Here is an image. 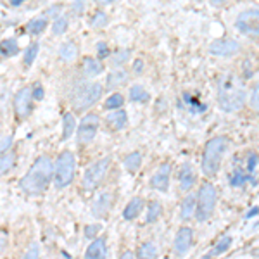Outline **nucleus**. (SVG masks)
Wrapping results in <instances>:
<instances>
[{
  "label": "nucleus",
  "mask_w": 259,
  "mask_h": 259,
  "mask_svg": "<svg viewBox=\"0 0 259 259\" xmlns=\"http://www.w3.org/2000/svg\"><path fill=\"white\" fill-rule=\"evenodd\" d=\"M52 177H54L52 161H50L47 156H40L38 159L31 164L28 173L21 178L19 187L26 192V194L38 195L49 189V183H50V180H52Z\"/></svg>",
  "instance_id": "nucleus-1"
},
{
  "label": "nucleus",
  "mask_w": 259,
  "mask_h": 259,
  "mask_svg": "<svg viewBox=\"0 0 259 259\" xmlns=\"http://www.w3.org/2000/svg\"><path fill=\"white\" fill-rule=\"evenodd\" d=\"M245 102L244 83L233 74H223L218 81V104L223 111L237 112Z\"/></svg>",
  "instance_id": "nucleus-2"
},
{
  "label": "nucleus",
  "mask_w": 259,
  "mask_h": 259,
  "mask_svg": "<svg viewBox=\"0 0 259 259\" xmlns=\"http://www.w3.org/2000/svg\"><path fill=\"white\" fill-rule=\"evenodd\" d=\"M228 149L227 137H214L206 144L202 154V173L206 177H214L220 171L221 161Z\"/></svg>",
  "instance_id": "nucleus-3"
},
{
  "label": "nucleus",
  "mask_w": 259,
  "mask_h": 259,
  "mask_svg": "<svg viewBox=\"0 0 259 259\" xmlns=\"http://www.w3.org/2000/svg\"><path fill=\"white\" fill-rule=\"evenodd\" d=\"M102 97V85L100 83H80L71 95V104L76 112L87 111Z\"/></svg>",
  "instance_id": "nucleus-4"
},
{
  "label": "nucleus",
  "mask_w": 259,
  "mask_h": 259,
  "mask_svg": "<svg viewBox=\"0 0 259 259\" xmlns=\"http://www.w3.org/2000/svg\"><path fill=\"white\" fill-rule=\"evenodd\" d=\"M74 169H76V162H74L73 152L64 150L62 154H59L56 161V168H54V180H56L57 189H64L73 182Z\"/></svg>",
  "instance_id": "nucleus-5"
},
{
  "label": "nucleus",
  "mask_w": 259,
  "mask_h": 259,
  "mask_svg": "<svg viewBox=\"0 0 259 259\" xmlns=\"http://www.w3.org/2000/svg\"><path fill=\"white\" fill-rule=\"evenodd\" d=\"M197 209H195V218L197 221H206L211 218L212 211L216 206V189L211 183H204L197 195Z\"/></svg>",
  "instance_id": "nucleus-6"
},
{
  "label": "nucleus",
  "mask_w": 259,
  "mask_h": 259,
  "mask_svg": "<svg viewBox=\"0 0 259 259\" xmlns=\"http://www.w3.org/2000/svg\"><path fill=\"white\" fill-rule=\"evenodd\" d=\"M109 166H111V157H104V159H99L94 164H90L85 169V175H83V189L94 190L107 175Z\"/></svg>",
  "instance_id": "nucleus-7"
},
{
  "label": "nucleus",
  "mask_w": 259,
  "mask_h": 259,
  "mask_svg": "<svg viewBox=\"0 0 259 259\" xmlns=\"http://www.w3.org/2000/svg\"><path fill=\"white\" fill-rule=\"evenodd\" d=\"M235 28L242 35H247L256 38L259 36V9H249L237 16Z\"/></svg>",
  "instance_id": "nucleus-8"
},
{
  "label": "nucleus",
  "mask_w": 259,
  "mask_h": 259,
  "mask_svg": "<svg viewBox=\"0 0 259 259\" xmlns=\"http://www.w3.org/2000/svg\"><path fill=\"white\" fill-rule=\"evenodd\" d=\"M99 116L97 114H89L81 119L80 123V128H78V133H76V140L80 145H85V144H90L92 140L95 139L97 135V130H99Z\"/></svg>",
  "instance_id": "nucleus-9"
},
{
  "label": "nucleus",
  "mask_w": 259,
  "mask_h": 259,
  "mask_svg": "<svg viewBox=\"0 0 259 259\" xmlns=\"http://www.w3.org/2000/svg\"><path fill=\"white\" fill-rule=\"evenodd\" d=\"M35 99L33 97V89L30 87H24V89H21L18 94H16L14 97V111H16V116H18V119H24L28 118V116L31 114V100Z\"/></svg>",
  "instance_id": "nucleus-10"
},
{
  "label": "nucleus",
  "mask_w": 259,
  "mask_h": 259,
  "mask_svg": "<svg viewBox=\"0 0 259 259\" xmlns=\"http://www.w3.org/2000/svg\"><path fill=\"white\" fill-rule=\"evenodd\" d=\"M240 50V44L232 38H220L209 45V52L218 57H232Z\"/></svg>",
  "instance_id": "nucleus-11"
},
{
  "label": "nucleus",
  "mask_w": 259,
  "mask_h": 259,
  "mask_svg": "<svg viewBox=\"0 0 259 259\" xmlns=\"http://www.w3.org/2000/svg\"><path fill=\"white\" fill-rule=\"evenodd\" d=\"M169 175H171V166L168 162H164V164H161L156 173L152 175V178H150V187H152L154 190L166 192L169 189Z\"/></svg>",
  "instance_id": "nucleus-12"
},
{
  "label": "nucleus",
  "mask_w": 259,
  "mask_h": 259,
  "mask_svg": "<svg viewBox=\"0 0 259 259\" xmlns=\"http://www.w3.org/2000/svg\"><path fill=\"white\" fill-rule=\"evenodd\" d=\"M192 239H194V232L189 227H182L178 230L177 237H175V244L173 247L177 250V254H185L190 249Z\"/></svg>",
  "instance_id": "nucleus-13"
},
{
  "label": "nucleus",
  "mask_w": 259,
  "mask_h": 259,
  "mask_svg": "<svg viewBox=\"0 0 259 259\" xmlns=\"http://www.w3.org/2000/svg\"><path fill=\"white\" fill-rule=\"evenodd\" d=\"M112 206V195L109 192H104V194H100L97 199H95V202L92 204V212H94L95 218H104V216L109 212Z\"/></svg>",
  "instance_id": "nucleus-14"
},
{
  "label": "nucleus",
  "mask_w": 259,
  "mask_h": 259,
  "mask_svg": "<svg viewBox=\"0 0 259 259\" xmlns=\"http://www.w3.org/2000/svg\"><path fill=\"white\" fill-rule=\"evenodd\" d=\"M178 182H180V189L182 190H190L195 183V171L194 166L190 162H183L182 168L178 171Z\"/></svg>",
  "instance_id": "nucleus-15"
},
{
  "label": "nucleus",
  "mask_w": 259,
  "mask_h": 259,
  "mask_svg": "<svg viewBox=\"0 0 259 259\" xmlns=\"http://www.w3.org/2000/svg\"><path fill=\"white\" fill-rule=\"evenodd\" d=\"M142 209H144V199H142V197H133V199L128 202V206L124 207L123 218L126 220V221L135 220L137 216H139L140 212H142Z\"/></svg>",
  "instance_id": "nucleus-16"
},
{
  "label": "nucleus",
  "mask_w": 259,
  "mask_h": 259,
  "mask_svg": "<svg viewBox=\"0 0 259 259\" xmlns=\"http://www.w3.org/2000/svg\"><path fill=\"white\" fill-rule=\"evenodd\" d=\"M85 256L89 259H102L107 256V249H106V240L97 239L90 244V247L87 249Z\"/></svg>",
  "instance_id": "nucleus-17"
},
{
  "label": "nucleus",
  "mask_w": 259,
  "mask_h": 259,
  "mask_svg": "<svg viewBox=\"0 0 259 259\" xmlns=\"http://www.w3.org/2000/svg\"><path fill=\"white\" fill-rule=\"evenodd\" d=\"M106 119H107V124H109L112 130H116V132L123 130L128 124V114L123 109H116V112L109 114Z\"/></svg>",
  "instance_id": "nucleus-18"
},
{
  "label": "nucleus",
  "mask_w": 259,
  "mask_h": 259,
  "mask_svg": "<svg viewBox=\"0 0 259 259\" xmlns=\"http://www.w3.org/2000/svg\"><path fill=\"white\" fill-rule=\"evenodd\" d=\"M76 130V119H74L73 112H66L64 119H62V140H68Z\"/></svg>",
  "instance_id": "nucleus-19"
},
{
  "label": "nucleus",
  "mask_w": 259,
  "mask_h": 259,
  "mask_svg": "<svg viewBox=\"0 0 259 259\" xmlns=\"http://www.w3.org/2000/svg\"><path fill=\"white\" fill-rule=\"evenodd\" d=\"M230 245H232V237L230 235L221 237V239L218 240V244L211 249V252L206 254V259L207 257H216V256H220V254H225L230 249Z\"/></svg>",
  "instance_id": "nucleus-20"
},
{
  "label": "nucleus",
  "mask_w": 259,
  "mask_h": 259,
  "mask_svg": "<svg viewBox=\"0 0 259 259\" xmlns=\"http://www.w3.org/2000/svg\"><path fill=\"white\" fill-rule=\"evenodd\" d=\"M197 209V202H195V195H189L185 200L182 202V209H180V218L187 220Z\"/></svg>",
  "instance_id": "nucleus-21"
},
{
  "label": "nucleus",
  "mask_w": 259,
  "mask_h": 259,
  "mask_svg": "<svg viewBox=\"0 0 259 259\" xmlns=\"http://www.w3.org/2000/svg\"><path fill=\"white\" fill-rule=\"evenodd\" d=\"M128 80V73L123 69H118V71H112V73L107 76V87L109 89H116V87H121L123 83H126Z\"/></svg>",
  "instance_id": "nucleus-22"
},
{
  "label": "nucleus",
  "mask_w": 259,
  "mask_h": 259,
  "mask_svg": "<svg viewBox=\"0 0 259 259\" xmlns=\"http://www.w3.org/2000/svg\"><path fill=\"white\" fill-rule=\"evenodd\" d=\"M104 66L100 64L97 59H92V57H87L85 61H83V73L87 74V76H95V74L102 73Z\"/></svg>",
  "instance_id": "nucleus-23"
},
{
  "label": "nucleus",
  "mask_w": 259,
  "mask_h": 259,
  "mask_svg": "<svg viewBox=\"0 0 259 259\" xmlns=\"http://www.w3.org/2000/svg\"><path fill=\"white\" fill-rule=\"evenodd\" d=\"M142 166V154L140 152H132L124 157V168L130 173H137L139 168Z\"/></svg>",
  "instance_id": "nucleus-24"
},
{
  "label": "nucleus",
  "mask_w": 259,
  "mask_h": 259,
  "mask_svg": "<svg viewBox=\"0 0 259 259\" xmlns=\"http://www.w3.org/2000/svg\"><path fill=\"white\" fill-rule=\"evenodd\" d=\"M150 99V95L147 94V90L144 89L142 85H133L132 90H130V100L132 102H147Z\"/></svg>",
  "instance_id": "nucleus-25"
},
{
  "label": "nucleus",
  "mask_w": 259,
  "mask_h": 259,
  "mask_svg": "<svg viewBox=\"0 0 259 259\" xmlns=\"http://www.w3.org/2000/svg\"><path fill=\"white\" fill-rule=\"evenodd\" d=\"M76 52H78L76 45H74L73 41H66V44L61 45L59 56H61V59H64V61H73L74 57H76Z\"/></svg>",
  "instance_id": "nucleus-26"
},
{
  "label": "nucleus",
  "mask_w": 259,
  "mask_h": 259,
  "mask_svg": "<svg viewBox=\"0 0 259 259\" xmlns=\"http://www.w3.org/2000/svg\"><path fill=\"white\" fill-rule=\"evenodd\" d=\"M162 212V207L159 202H156V200H152V202L149 204L147 207V216H145V223H154V221L159 220Z\"/></svg>",
  "instance_id": "nucleus-27"
},
{
  "label": "nucleus",
  "mask_w": 259,
  "mask_h": 259,
  "mask_svg": "<svg viewBox=\"0 0 259 259\" xmlns=\"http://www.w3.org/2000/svg\"><path fill=\"white\" fill-rule=\"evenodd\" d=\"M49 21L45 18H38V19H31L30 23L26 24V30L31 33V35H38V33H41L47 28Z\"/></svg>",
  "instance_id": "nucleus-28"
},
{
  "label": "nucleus",
  "mask_w": 259,
  "mask_h": 259,
  "mask_svg": "<svg viewBox=\"0 0 259 259\" xmlns=\"http://www.w3.org/2000/svg\"><path fill=\"white\" fill-rule=\"evenodd\" d=\"M250 180L252 182V178H250V175L249 173H244V171H235V173L230 177V185L232 187H244L245 183H247Z\"/></svg>",
  "instance_id": "nucleus-29"
},
{
  "label": "nucleus",
  "mask_w": 259,
  "mask_h": 259,
  "mask_svg": "<svg viewBox=\"0 0 259 259\" xmlns=\"http://www.w3.org/2000/svg\"><path fill=\"white\" fill-rule=\"evenodd\" d=\"M137 256L139 257H147V259H154L157 257V249L152 242H147V244H142L140 249L137 250Z\"/></svg>",
  "instance_id": "nucleus-30"
},
{
  "label": "nucleus",
  "mask_w": 259,
  "mask_h": 259,
  "mask_svg": "<svg viewBox=\"0 0 259 259\" xmlns=\"http://www.w3.org/2000/svg\"><path fill=\"white\" fill-rule=\"evenodd\" d=\"M19 52V47H18V41L14 38H9V40H4L2 41V56L4 57H11V56H16Z\"/></svg>",
  "instance_id": "nucleus-31"
},
{
  "label": "nucleus",
  "mask_w": 259,
  "mask_h": 259,
  "mask_svg": "<svg viewBox=\"0 0 259 259\" xmlns=\"http://www.w3.org/2000/svg\"><path fill=\"white\" fill-rule=\"evenodd\" d=\"M257 164H259V157H257V154L249 152V156H247V173L250 175V178H252V183H256V182H257L256 177H254V173H256Z\"/></svg>",
  "instance_id": "nucleus-32"
},
{
  "label": "nucleus",
  "mask_w": 259,
  "mask_h": 259,
  "mask_svg": "<svg viewBox=\"0 0 259 259\" xmlns=\"http://www.w3.org/2000/svg\"><path fill=\"white\" fill-rule=\"evenodd\" d=\"M12 164H14V154L2 152V159H0V171H2V175H6L12 168Z\"/></svg>",
  "instance_id": "nucleus-33"
},
{
  "label": "nucleus",
  "mask_w": 259,
  "mask_h": 259,
  "mask_svg": "<svg viewBox=\"0 0 259 259\" xmlns=\"http://www.w3.org/2000/svg\"><path fill=\"white\" fill-rule=\"evenodd\" d=\"M123 95L121 94H112L109 99L106 100V104H104V107L106 109H119L121 106H123Z\"/></svg>",
  "instance_id": "nucleus-34"
},
{
  "label": "nucleus",
  "mask_w": 259,
  "mask_h": 259,
  "mask_svg": "<svg viewBox=\"0 0 259 259\" xmlns=\"http://www.w3.org/2000/svg\"><path fill=\"white\" fill-rule=\"evenodd\" d=\"M36 56H38V44H33L26 49V52H24V64L31 66L33 61L36 59Z\"/></svg>",
  "instance_id": "nucleus-35"
},
{
  "label": "nucleus",
  "mask_w": 259,
  "mask_h": 259,
  "mask_svg": "<svg viewBox=\"0 0 259 259\" xmlns=\"http://www.w3.org/2000/svg\"><path fill=\"white\" fill-rule=\"evenodd\" d=\"M66 30H68V19L62 16V18H57L52 23V33L54 35H62Z\"/></svg>",
  "instance_id": "nucleus-36"
},
{
  "label": "nucleus",
  "mask_w": 259,
  "mask_h": 259,
  "mask_svg": "<svg viewBox=\"0 0 259 259\" xmlns=\"http://www.w3.org/2000/svg\"><path fill=\"white\" fill-rule=\"evenodd\" d=\"M250 107L256 112H259V81L254 85L252 92H250Z\"/></svg>",
  "instance_id": "nucleus-37"
},
{
  "label": "nucleus",
  "mask_w": 259,
  "mask_h": 259,
  "mask_svg": "<svg viewBox=\"0 0 259 259\" xmlns=\"http://www.w3.org/2000/svg\"><path fill=\"white\" fill-rule=\"evenodd\" d=\"M107 24V16L104 14L102 11H99L97 14L94 16V19H92V26L94 28H104Z\"/></svg>",
  "instance_id": "nucleus-38"
},
{
  "label": "nucleus",
  "mask_w": 259,
  "mask_h": 259,
  "mask_svg": "<svg viewBox=\"0 0 259 259\" xmlns=\"http://www.w3.org/2000/svg\"><path fill=\"white\" fill-rule=\"evenodd\" d=\"M130 57V52L128 50H118V52L114 54V57H112V62L114 64H123V62H126Z\"/></svg>",
  "instance_id": "nucleus-39"
},
{
  "label": "nucleus",
  "mask_w": 259,
  "mask_h": 259,
  "mask_svg": "<svg viewBox=\"0 0 259 259\" xmlns=\"http://www.w3.org/2000/svg\"><path fill=\"white\" fill-rule=\"evenodd\" d=\"M100 228H102L100 225H89V227L85 228V237L87 239H94V237L100 232Z\"/></svg>",
  "instance_id": "nucleus-40"
},
{
  "label": "nucleus",
  "mask_w": 259,
  "mask_h": 259,
  "mask_svg": "<svg viewBox=\"0 0 259 259\" xmlns=\"http://www.w3.org/2000/svg\"><path fill=\"white\" fill-rule=\"evenodd\" d=\"M97 54H99V57H107V56H111V52H109V47H107L104 41H99L97 44Z\"/></svg>",
  "instance_id": "nucleus-41"
},
{
  "label": "nucleus",
  "mask_w": 259,
  "mask_h": 259,
  "mask_svg": "<svg viewBox=\"0 0 259 259\" xmlns=\"http://www.w3.org/2000/svg\"><path fill=\"white\" fill-rule=\"evenodd\" d=\"M33 97H35V100H44L45 94H44V89H41L40 83H36V85L33 87Z\"/></svg>",
  "instance_id": "nucleus-42"
},
{
  "label": "nucleus",
  "mask_w": 259,
  "mask_h": 259,
  "mask_svg": "<svg viewBox=\"0 0 259 259\" xmlns=\"http://www.w3.org/2000/svg\"><path fill=\"white\" fill-rule=\"evenodd\" d=\"M24 257L26 259H33V257H38V245L36 244H31L30 249L26 250V254H24Z\"/></svg>",
  "instance_id": "nucleus-43"
},
{
  "label": "nucleus",
  "mask_w": 259,
  "mask_h": 259,
  "mask_svg": "<svg viewBox=\"0 0 259 259\" xmlns=\"http://www.w3.org/2000/svg\"><path fill=\"white\" fill-rule=\"evenodd\" d=\"M11 144H12V135H4L2 137V147H0V150H2V152H7V150L11 149Z\"/></svg>",
  "instance_id": "nucleus-44"
},
{
  "label": "nucleus",
  "mask_w": 259,
  "mask_h": 259,
  "mask_svg": "<svg viewBox=\"0 0 259 259\" xmlns=\"http://www.w3.org/2000/svg\"><path fill=\"white\" fill-rule=\"evenodd\" d=\"M227 2H230V0H209V4L212 7H221V6H225Z\"/></svg>",
  "instance_id": "nucleus-45"
},
{
  "label": "nucleus",
  "mask_w": 259,
  "mask_h": 259,
  "mask_svg": "<svg viewBox=\"0 0 259 259\" xmlns=\"http://www.w3.org/2000/svg\"><path fill=\"white\" fill-rule=\"evenodd\" d=\"M142 68H144V62L140 59L135 61V66H133V69H135V73H142Z\"/></svg>",
  "instance_id": "nucleus-46"
},
{
  "label": "nucleus",
  "mask_w": 259,
  "mask_h": 259,
  "mask_svg": "<svg viewBox=\"0 0 259 259\" xmlns=\"http://www.w3.org/2000/svg\"><path fill=\"white\" fill-rule=\"evenodd\" d=\"M6 249V232H2V237H0V252H4Z\"/></svg>",
  "instance_id": "nucleus-47"
},
{
  "label": "nucleus",
  "mask_w": 259,
  "mask_h": 259,
  "mask_svg": "<svg viewBox=\"0 0 259 259\" xmlns=\"http://www.w3.org/2000/svg\"><path fill=\"white\" fill-rule=\"evenodd\" d=\"M259 212V207H252V209H249V212L245 214V218H252V216H256Z\"/></svg>",
  "instance_id": "nucleus-48"
},
{
  "label": "nucleus",
  "mask_w": 259,
  "mask_h": 259,
  "mask_svg": "<svg viewBox=\"0 0 259 259\" xmlns=\"http://www.w3.org/2000/svg\"><path fill=\"white\" fill-rule=\"evenodd\" d=\"M112 2H116V0H97L99 6H109V4H112Z\"/></svg>",
  "instance_id": "nucleus-49"
},
{
  "label": "nucleus",
  "mask_w": 259,
  "mask_h": 259,
  "mask_svg": "<svg viewBox=\"0 0 259 259\" xmlns=\"http://www.w3.org/2000/svg\"><path fill=\"white\" fill-rule=\"evenodd\" d=\"M57 12H59V9H57V7H52V11L49 12V16H56Z\"/></svg>",
  "instance_id": "nucleus-50"
},
{
  "label": "nucleus",
  "mask_w": 259,
  "mask_h": 259,
  "mask_svg": "<svg viewBox=\"0 0 259 259\" xmlns=\"http://www.w3.org/2000/svg\"><path fill=\"white\" fill-rule=\"evenodd\" d=\"M24 0H11V4L12 6H19V4H23Z\"/></svg>",
  "instance_id": "nucleus-51"
},
{
  "label": "nucleus",
  "mask_w": 259,
  "mask_h": 259,
  "mask_svg": "<svg viewBox=\"0 0 259 259\" xmlns=\"http://www.w3.org/2000/svg\"><path fill=\"white\" fill-rule=\"evenodd\" d=\"M130 257H133V254H132V252H124V254H123V259H130Z\"/></svg>",
  "instance_id": "nucleus-52"
},
{
  "label": "nucleus",
  "mask_w": 259,
  "mask_h": 259,
  "mask_svg": "<svg viewBox=\"0 0 259 259\" xmlns=\"http://www.w3.org/2000/svg\"><path fill=\"white\" fill-rule=\"evenodd\" d=\"M78 7H83V2H81V0H78ZM74 11L81 12V9H76V7H74Z\"/></svg>",
  "instance_id": "nucleus-53"
},
{
  "label": "nucleus",
  "mask_w": 259,
  "mask_h": 259,
  "mask_svg": "<svg viewBox=\"0 0 259 259\" xmlns=\"http://www.w3.org/2000/svg\"><path fill=\"white\" fill-rule=\"evenodd\" d=\"M199 2H200V0H199Z\"/></svg>",
  "instance_id": "nucleus-54"
}]
</instances>
